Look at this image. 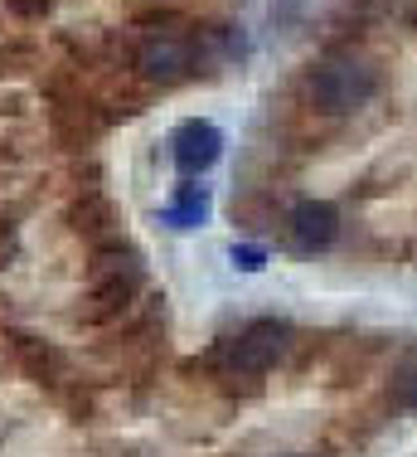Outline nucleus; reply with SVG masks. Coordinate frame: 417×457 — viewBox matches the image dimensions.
Wrapping results in <instances>:
<instances>
[{
	"instance_id": "nucleus-7",
	"label": "nucleus",
	"mask_w": 417,
	"mask_h": 457,
	"mask_svg": "<svg viewBox=\"0 0 417 457\" xmlns=\"http://www.w3.org/2000/svg\"><path fill=\"white\" fill-rule=\"evenodd\" d=\"M204 214H208V190L204 185H180V190L166 200L160 220H166L170 228H194V224H204Z\"/></svg>"
},
{
	"instance_id": "nucleus-3",
	"label": "nucleus",
	"mask_w": 417,
	"mask_h": 457,
	"mask_svg": "<svg viewBox=\"0 0 417 457\" xmlns=\"http://www.w3.org/2000/svg\"><path fill=\"white\" fill-rule=\"evenodd\" d=\"M287 351H291V326L262 317V321H248L238 336H224L208 355V365L224 379H258L277 361H287Z\"/></svg>"
},
{
	"instance_id": "nucleus-10",
	"label": "nucleus",
	"mask_w": 417,
	"mask_h": 457,
	"mask_svg": "<svg viewBox=\"0 0 417 457\" xmlns=\"http://www.w3.org/2000/svg\"><path fill=\"white\" fill-rule=\"evenodd\" d=\"M228 258H233V268H243V273H258V268L267 263L258 244H233V253H228Z\"/></svg>"
},
{
	"instance_id": "nucleus-5",
	"label": "nucleus",
	"mask_w": 417,
	"mask_h": 457,
	"mask_svg": "<svg viewBox=\"0 0 417 457\" xmlns=\"http://www.w3.org/2000/svg\"><path fill=\"white\" fill-rule=\"evenodd\" d=\"M218 151H224V132H218L214 122H204V117L180 122V127H175V137H170V156H175V166H180L184 176L208 170L218 161Z\"/></svg>"
},
{
	"instance_id": "nucleus-1",
	"label": "nucleus",
	"mask_w": 417,
	"mask_h": 457,
	"mask_svg": "<svg viewBox=\"0 0 417 457\" xmlns=\"http://www.w3.org/2000/svg\"><path fill=\"white\" fill-rule=\"evenodd\" d=\"M306 93H311V107H321V112H331V117H345L379 93V69L355 49H335L311 69Z\"/></svg>"
},
{
	"instance_id": "nucleus-11",
	"label": "nucleus",
	"mask_w": 417,
	"mask_h": 457,
	"mask_svg": "<svg viewBox=\"0 0 417 457\" xmlns=\"http://www.w3.org/2000/svg\"><path fill=\"white\" fill-rule=\"evenodd\" d=\"M10 5V15H20V20H39V15H49V0H5Z\"/></svg>"
},
{
	"instance_id": "nucleus-4",
	"label": "nucleus",
	"mask_w": 417,
	"mask_h": 457,
	"mask_svg": "<svg viewBox=\"0 0 417 457\" xmlns=\"http://www.w3.org/2000/svg\"><path fill=\"white\" fill-rule=\"evenodd\" d=\"M194 59H200V49L190 45V39L170 35V29H156V35H146L131 54V69L141 73V79L151 83H180L184 73L194 69Z\"/></svg>"
},
{
	"instance_id": "nucleus-6",
	"label": "nucleus",
	"mask_w": 417,
	"mask_h": 457,
	"mask_svg": "<svg viewBox=\"0 0 417 457\" xmlns=\"http://www.w3.org/2000/svg\"><path fill=\"white\" fill-rule=\"evenodd\" d=\"M287 234H291L296 248H306V253H321V248H331L335 234H339L335 204H325V200H301V204H291Z\"/></svg>"
},
{
	"instance_id": "nucleus-9",
	"label": "nucleus",
	"mask_w": 417,
	"mask_h": 457,
	"mask_svg": "<svg viewBox=\"0 0 417 457\" xmlns=\"http://www.w3.org/2000/svg\"><path fill=\"white\" fill-rule=\"evenodd\" d=\"M393 399H398L403 409H417V365L403 370V375L393 379Z\"/></svg>"
},
{
	"instance_id": "nucleus-2",
	"label": "nucleus",
	"mask_w": 417,
	"mask_h": 457,
	"mask_svg": "<svg viewBox=\"0 0 417 457\" xmlns=\"http://www.w3.org/2000/svg\"><path fill=\"white\" fill-rule=\"evenodd\" d=\"M141 292V253L127 244H102L93 258V292H87V307L78 312V321L87 326H107L136 302Z\"/></svg>"
},
{
	"instance_id": "nucleus-8",
	"label": "nucleus",
	"mask_w": 417,
	"mask_h": 457,
	"mask_svg": "<svg viewBox=\"0 0 417 457\" xmlns=\"http://www.w3.org/2000/svg\"><path fill=\"white\" fill-rule=\"evenodd\" d=\"M69 220H73L78 234L102 238V234H112V228H117V210H112V200H107V195H83V200L69 210Z\"/></svg>"
}]
</instances>
